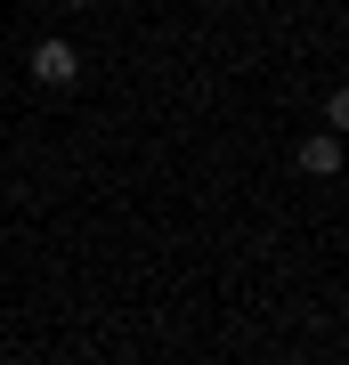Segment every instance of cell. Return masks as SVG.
Returning <instances> with one entry per match:
<instances>
[{"instance_id": "6da1fadb", "label": "cell", "mask_w": 349, "mask_h": 365, "mask_svg": "<svg viewBox=\"0 0 349 365\" xmlns=\"http://www.w3.org/2000/svg\"><path fill=\"white\" fill-rule=\"evenodd\" d=\"M25 66H33L41 90H74V81H81V49L57 33V41H33V57H25Z\"/></svg>"}, {"instance_id": "7a4b0ae2", "label": "cell", "mask_w": 349, "mask_h": 365, "mask_svg": "<svg viewBox=\"0 0 349 365\" xmlns=\"http://www.w3.org/2000/svg\"><path fill=\"white\" fill-rule=\"evenodd\" d=\"M341 130H309L300 138V170H309V179H341Z\"/></svg>"}, {"instance_id": "3957f363", "label": "cell", "mask_w": 349, "mask_h": 365, "mask_svg": "<svg viewBox=\"0 0 349 365\" xmlns=\"http://www.w3.org/2000/svg\"><path fill=\"white\" fill-rule=\"evenodd\" d=\"M325 130L349 138V81H341V90H325Z\"/></svg>"}, {"instance_id": "277c9868", "label": "cell", "mask_w": 349, "mask_h": 365, "mask_svg": "<svg viewBox=\"0 0 349 365\" xmlns=\"http://www.w3.org/2000/svg\"><path fill=\"white\" fill-rule=\"evenodd\" d=\"M65 9H90V0H65Z\"/></svg>"}]
</instances>
